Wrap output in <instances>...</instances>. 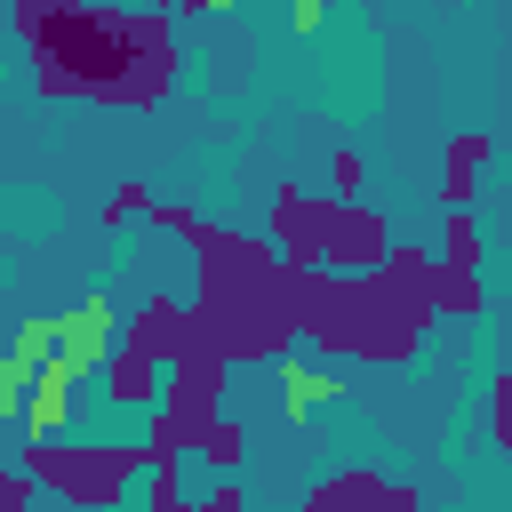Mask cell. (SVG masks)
I'll return each mask as SVG.
<instances>
[{"mask_svg":"<svg viewBox=\"0 0 512 512\" xmlns=\"http://www.w3.org/2000/svg\"><path fill=\"white\" fill-rule=\"evenodd\" d=\"M440 264H448V272H480V224H472V208H448V248H440Z\"/></svg>","mask_w":512,"mask_h":512,"instance_id":"10","label":"cell"},{"mask_svg":"<svg viewBox=\"0 0 512 512\" xmlns=\"http://www.w3.org/2000/svg\"><path fill=\"white\" fill-rule=\"evenodd\" d=\"M56 336H64V312H32V320L16 328V344H8V360L48 368V360H56Z\"/></svg>","mask_w":512,"mask_h":512,"instance_id":"8","label":"cell"},{"mask_svg":"<svg viewBox=\"0 0 512 512\" xmlns=\"http://www.w3.org/2000/svg\"><path fill=\"white\" fill-rule=\"evenodd\" d=\"M144 208H152V192H144V184L128 176V184H120V192L104 200V224H128V216H144Z\"/></svg>","mask_w":512,"mask_h":512,"instance_id":"14","label":"cell"},{"mask_svg":"<svg viewBox=\"0 0 512 512\" xmlns=\"http://www.w3.org/2000/svg\"><path fill=\"white\" fill-rule=\"evenodd\" d=\"M280 232H288V248H296V264H352V272H376V264H392L384 256V232L352 208V200H304V192H280Z\"/></svg>","mask_w":512,"mask_h":512,"instance_id":"2","label":"cell"},{"mask_svg":"<svg viewBox=\"0 0 512 512\" xmlns=\"http://www.w3.org/2000/svg\"><path fill=\"white\" fill-rule=\"evenodd\" d=\"M200 456H208L216 472H240V424H232V416H216V424L200 432Z\"/></svg>","mask_w":512,"mask_h":512,"instance_id":"11","label":"cell"},{"mask_svg":"<svg viewBox=\"0 0 512 512\" xmlns=\"http://www.w3.org/2000/svg\"><path fill=\"white\" fill-rule=\"evenodd\" d=\"M104 400H112V408H152V400H160V352H144V344L128 336V344L104 360Z\"/></svg>","mask_w":512,"mask_h":512,"instance_id":"6","label":"cell"},{"mask_svg":"<svg viewBox=\"0 0 512 512\" xmlns=\"http://www.w3.org/2000/svg\"><path fill=\"white\" fill-rule=\"evenodd\" d=\"M272 376H280V424H296V432H304V424L344 392V384H336V368H328V360H312V352H280V368H272Z\"/></svg>","mask_w":512,"mask_h":512,"instance_id":"4","label":"cell"},{"mask_svg":"<svg viewBox=\"0 0 512 512\" xmlns=\"http://www.w3.org/2000/svg\"><path fill=\"white\" fill-rule=\"evenodd\" d=\"M200 512H248V504H240V488H232V480H224V488H216V496H208V504H200Z\"/></svg>","mask_w":512,"mask_h":512,"instance_id":"17","label":"cell"},{"mask_svg":"<svg viewBox=\"0 0 512 512\" xmlns=\"http://www.w3.org/2000/svg\"><path fill=\"white\" fill-rule=\"evenodd\" d=\"M328 176H336V200H352V192L368 184V160H360V152H336V160H328Z\"/></svg>","mask_w":512,"mask_h":512,"instance_id":"15","label":"cell"},{"mask_svg":"<svg viewBox=\"0 0 512 512\" xmlns=\"http://www.w3.org/2000/svg\"><path fill=\"white\" fill-rule=\"evenodd\" d=\"M320 24H328V8H320V0H296V8H288V32H296V40H304V32H320Z\"/></svg>","mask_w":512,"mask_h":512,"instance_id":"16","label":"cell"},{"mask_svg":"<svg viewBox=\"0 0 512 512\" xmlns=\"http://www.w3.org/2000/svg\"><path fill=\"white\" fill-rule=\"evenodd\" d=\"M304 512H416V488L376 480V472H344V480H320L304 496Z\"/></svg>","mask_w":512,"mask_h":512,"instance_id":"5","label":"cell"},{"mask_svg":"<svg viewBox=\"0 0 512 512\" xmlns=\"http://www.w3.org/2000/svg\"><path fill=\"white\" fill-rule=\"evenodd\" d=\"M488 440H496V448H512V368H496V376H488Z\"/></svg>","mask_w":512,"mask_h":512,"instance_id":"12","label":"cell"},{"mask_svg":"<svg viewBox=\"0 0 512 512\" xmlns=\"http://www.w3.org/2000/svg\"><path fill=\"white\" fill-rule=\"evenodd\" d=\"M424 296H432V312H456V320H472V312L488 304V296H480V272H448V264H432Z\"/></svg>","mask_w":512,"mask_h":512,"instance_id":"7","label":"cell"},{"mask_svg":"<svg viewBox=\"0 0 512 512\" xmlns=\"http://www.w3.org/2000/svg\"><path fill=\"white\" fill-rule=\"evenodd\" d=\"M480 160H488V136H480V128L448 144V208H464V200H472V176H480Z\"/></svg>","mask_w":512,"mask_h":512,"instance_id":"9","label":"cell"},{"mask_svg":"<svg viewBox=\"0 0 512 512\" xmlns=\"http://www.w3.org/2000/svg\"><path fill=\"white\" fill-rule=\"evenodd\" d=\"M32 376H40V368H24V360H0V424H8V416H24V400H32Z\"/></svg>","mask_w":512,"mask_h":512,"instance_id":"13","label":"cell"},{"mask_svg":"<svg viewBox=\"0 0 512 512\" xmlns=\"http://www.w3.org/2000/svg\"><path fill=\"white\" fill-rule=\"evenodd\" d=\"M16 32L40 40V88L48 96H136L128 56H168V16H104V8H16Z\"/></svg>","mask_w":512,"mask_h":512,"instance_id":"1","label":"cell"},{"mask_svg":"<svg viewBox=\"0 0 512 512\" xmlns=\"http://www.w3.org/2000/svg\"><path fill=\"white\" fill-rule=\"evenodd\" d=\"M112 328H120V312H112V296L104 288H88L72 312H64V336H56V368L72 376V384H88L120 344H112Z\"/></svg>","mask_w":512,"mask_h":512,"instance_id":"3","label":"cell"}]
</instances>
